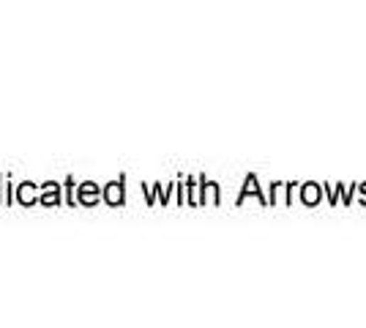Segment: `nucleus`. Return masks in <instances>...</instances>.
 Returning <instances> with one entry per match:
<instances>
[{"instance_id": "obj_1", "label": "nucleus", "mask_w": 366, "mask_h": 328, "mask_svg": "<svg viewBox=\"0 0 366 328\" xmlns=\"http://www.w3.org/2000/svg\"><path fill=\"white\" fill-rule=\"evenodd\" d=\"M82 200H85V203H93V200H96V191H93V184H85V186H82Z\"/></svg>"}, {"instance_id": "obj_2", "label": "nucleus", "mask_w": 366, "mask_h": 328, "mask_svg": "<svg viewBox=\"0 0 366 328\" xmlns=\"http://www.w3.org/2000/svg\"><path fill=\"white\" fill-rule=\"evenodd\" d=\"M107 200H112V203H121V186H112V189L107 191Z\"/></svg>"}]
</instances>
